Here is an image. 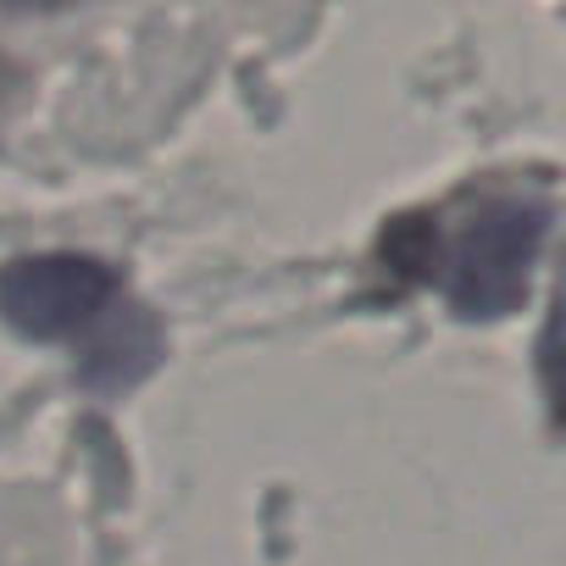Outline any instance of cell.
<instances>
[{"label": "cell", "instance_id": "1", "mask_svg": "<svg viewBox=\"0 0 566 566\" xmlns=\"http://www.w3.org/2000/svg\"><path fill=\"white\" fill-rule=\"evenodd\" d=\"M544 233L549 195H467L444 217H406L384 233V255L439 283L461 317H505L527 295Z\"/></svg>", "mask_w": 566, "mask_h": 566}, {"label": "cell", "instance_id": "2", "mask_svg": "<svg viewBox=\"0 0 566 566\" xmlns=\"http://www.w3.org/2000/svg\"><path fill=\"white\" fill-rule=\"evenodd\" d=\"M0 312L12 328L34 339H78L101 334L84 356V384L95 389H128L156 367V323L145 306L123 295L112 266L90 255H34L0 272Z\"/></svg>", "mask_w": 566, "mask_h": 566}]
</instances>
